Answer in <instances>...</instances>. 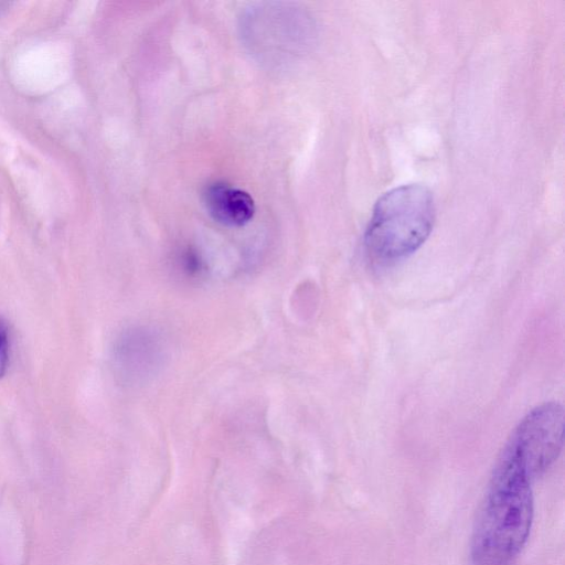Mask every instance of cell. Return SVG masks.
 Here are the masks:
<instances>
[{
	"label": "cell",
	"mask_w": 565,
	"mask_h": 565,
	"mask_svg": "<svg viewBox=\"0 0 565 565\" xmlns=\"http://www.w3.org/2000/svg\"><path fill=\"white\" fill-rule=\"evenodd\" d=\"M533 480L501 452L480 503L470 542V565H512L533 524Z\"/></svg>",
	"instance_id": "cell-1"
},
{
	"label": "cell",
	"mask_w": 565,
	"mask_h": 565,
	"mask_svg": "<svg viewBox=\"0 0 565 565\" xmlns=\"http://www.w3.org/2000/svg\"><path fill=\"white\" fill-rule=\"evenodd\" d=\"M435 221L431 192L406 184L384 193L375 203L364 235L370 259L395 264L416 252L428 238Z\"/></svg>",
	"instance_id": "cell-2"
},
{
	"label": "cell",
	"mask_w": 565,
	"mask_h": 565,
	"mask_svg": "<svg viewBox=\"0 0 565 565\" xmlns=\"http://www.w3.org/2000/svg\"><path fill=\"white\" fill-rule=\"evenodd\" d=\"M564 411L556 402L533 408L514 428L502 452L534 481L558 458L563 448Z\"/></svg>",
	"instance_id": "cell-3"
},
{
	"label": "cell",
	"mask_w": 565,
	"mask_h": 565,
	"mask_svg": "<svg viewBox=\"0 0 565 565\" xmlns=\"http://www.w3.org/2000/svg\"><path fill=\"white\" fill-rule=\"evenodd\" d=\"M164 345L160 334L145 326L120 333L114 345V364L118 376L127 384H142L163 365Z\"/></svg>",
	"instance_id": "cell-4"
},
{
	"label": "cell",
	"mask_w": 565,
	"mask_h": 565,
	"mask_svg": "<svg viewBox=\"0 0 565 565\" xmlns=\"http://www.w3.org/2000/svg\"><path fill=\"white\" fill-rule=\"evenodd\" d=\"M203 201L209 214L225 226H243L255 213V204L248 193L224 183L209 185Z\"/></svg>",
	"instance_id": "cell-5"
},
{
	"label": "cell",
	"mask_w": 565,
	"mask_h": 565,
	"mask_svg": "<svg viewBox=\"0 0 565 565\" xmlns=\"http://www.w3.org/2000/svg\"><path fill=\"white\" fill-rule=\"evenodd\" d=\"M178 268L181 270V275L188 279L201 278L205 270L200 255L189 248L183 250L178 257Z\"/></svg>",
	"instance_id": "cell-6"
},
{
	"label": "cell",
	"mask_w": 565,
	"mask_h": 565,
	"mask_svg": "<svg viewBox=\"0 0 565 565\" xmlns=\"http://www.w3.org/2000/svg\"><path fill=\"white\" fill-rule=\"evenodd\" d=\"M9 364V329L0 319V379L6 374Z\"/></svg>",
	"instance_id": "cell-7"
},
{
	"label": "cell",
	"mask_w": 565,
	"mask_h": 565,
	"mask_svg": "<svg viewBox=\"0 0 565 565\" xmlns=\"http://www.w3.org/2000/svg\"><path fill=\"white\" fill-rule=\"evenodd\" d=\"M10 3L0 2V14L9 8Z\"/></svg>",
	"instance_id": "cell-8"
}]
</instances>
